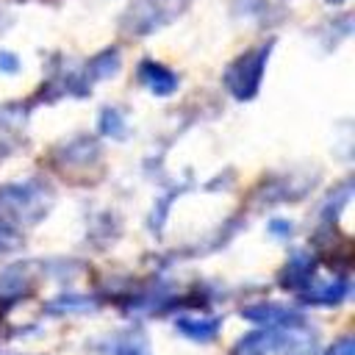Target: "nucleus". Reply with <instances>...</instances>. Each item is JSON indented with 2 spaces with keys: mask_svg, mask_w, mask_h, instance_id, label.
Segmentation results:
<instances>
[{
  "mask_svg": "<svg viewBox=\"0 0 355 355\" xmlns=\"http://www.w3.org/2000/svg\"><path fill=\"white\" fill-rule=\"evenodd\" d=\"M266 55H269V50H266V47H258V50H252V53H244L236 64L227 67L225 83H227V89H230L239 100H250V97L258 92Z\"/></svg>",
  "mask_w": 355,
  "mask_h": 355,
  "instance_id": "nucleus-1",
  "label": "nucleus"
},
{
  "mask_svg": "<svg viewBox=\"0 0 355 355\" xmlns=\"http://www.w3.org/2000/svg\"><path fill=\"white\" fill-rule=\"evenodd\" d=\"M139 75H141L144 86H147L150 92H155V94H169V92H175V86H178V78H175L166 67H161V64H155V61H144V64L139 67Z\"/></svg>",
  "mask_w": 355,
  "mask_h": 355,
  "instance_id": "nucleus-2",
  "label": "nucleus"
},
{
  "mask_svg": "<svg viewBox=\"0 0 355 355\" xmlns=\"http://www.w3.org/2000/svg\"><path fill=\"white\" fill-rule=\"evenodd\" d=\"M244 316L252 319V322L280 324V327H297L300 324V316L297 313H291L286 308H277V305H255V308H247Z\"/></svg>",
  "mask_w": 355,
  "mask_h": 355,
  "instance_id": "nucleus-3",
  "label": "nucleus"
},
{
  "mask_svg": "<svg viewBox=\"0 0 355 355\" xmlns=\"http://www.w3.org/2000/svg\"><path fill=\"white\" fill-rule=\"evenodd\" d=\"M216 327H219V322L211 319V316H183V319H178V330H183L191 338H202V341L211 338L216 333Z\"/></svg>",
  "mask_w": 355,
  "mask_h": 355,
  "instance_id": "nucleus-4",
  "label": "nucleus"
},
{
  "mask_svg": "<svg viewBox=\"0 0 355 355\" xmlns=\"http://www.w3.org/2000/svg\"><path fill=\"white\" fill-rule=\"evenodd\" d=\"M311 269H313V261H311L308 255L297 252V255L291 258L288 269H286V286H300V283H305V280L311 277Z\"/></svg>",
  "mask_w": 355,
  "mask_h": 355,
  "instance_id": "nucleus-5",
  "label": "nucleus"
},
{
  "mask_svg": "<svg viewBox=\"0 0 355 355\" xmlns=\"http://www.w3.org/2000/svg\"><path fill=\"white\" fill-rule=\"evenodd\" d=\"M277 347L286 355H311L313 352V341L308 336H294V333H288L286 338H277Z\"/></svg>",
  "mask_w": 355,
  "mask_h": 355,
  "instance_id": "nucleus-6",
  "label": "nucleus"
},
{
  "mask_svg": "<svg viewBox=\"0 0 355 355\" xmlns=\"http://www.w3.org/2000/svg\"><path fill=\"white\" fill-rule=\"evenodd\" d=\"M266 349H269V338L252 333V336H244L239 341V347L233 349V355H266Z\"/></svg>",
  "mask_w": 355,
  "mask_h": 355,
  "instance_id": "nucleus-7",
  "label": "nucleus"
},
{
  "mask_svg": "<svg viewBox=\"0 0 355 355\" xmlns=\"http://www.w3.org/2000/svg\"><path fill=\"white\" fill-rule=\"evenodd\" d=\"M114 352L116 355H147V341L141 336H128V338H119Z\"/></svg>",
  "mask_w": 355,
  "mask_h": 355,
  "instance_id": "nucleus-8",
  "label": "nucleus"
},
{
  "mask_svg": "<svg viewBox=\"0 0 355 355\" xmlns=\"http://www.w3.org/2000/svg\"><path fill=\"white\" fill-rule=\"evenodd\" d=\"M119 114L116 111H105L103 114V130L105 133H114V136H122V128H119Z\"/></svg>",
  "mask_w": 355,
  "mask_h": 355,
  "instance_id": "nucleus-9",
  "label": "nucleus"
},
{
  "mask_svg": "<svg viewBox=\"0 0 355 355\" xmlns=\"http://www.w3.org/2000/svg\"><path fill=\"white\" fill-rule=\"evenodd\" d=\"M17 67H19V61H17L11 53H0V69H6V72H17Z\"/></svg>",
  "mask_w": 355,
  "mask_h": 355,
  "instance_id": "nucleus-10",
  "label": "nucleus"
},
{
  "mask_svg": "<svg viewBox=\"0 0 355 355\" xmlns=\"http://www.w3.org/2000/svg\"><path fill=\"white\" fill-rule=\"evenodd\" d=\"M352 352H355V347H352V341H349V338L338 341V344L330 349V355H352Z\"/></svg>",
  "mask_w": 355,
  "mask_h": 355,
  "instance_id": "nucleus-11",
  "label": "nucleus"
}]
</instances>
